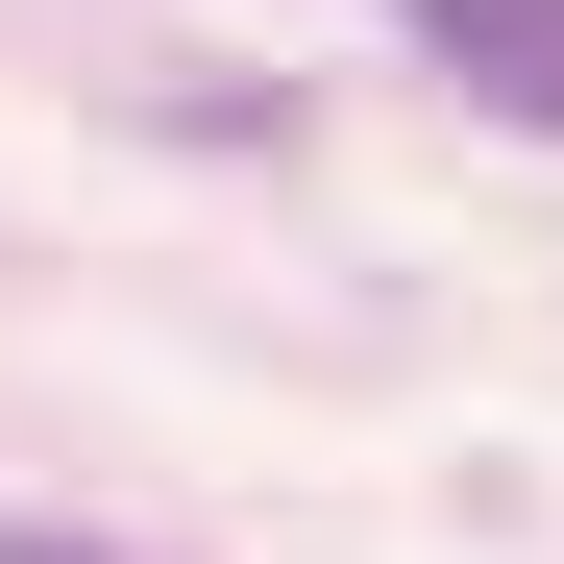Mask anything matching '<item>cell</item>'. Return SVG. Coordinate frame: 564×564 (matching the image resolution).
I'll list each match as a JSON object with an SVG mask.
<instances>
[{
    "label": "cell",
    "instance_id": "1",
    "mask_svg": "<svg viewBox=\"0 0 564 564\" xmlns=\"http://www.w3.org/2000/svg\"><path fill=\"white\" fill-rule=\"evenodd\" d=\"M393 25H417L491 123H540V148H564V0H393Z\"/></svg>",
    "mask_w": 564,
    "mask_h": 564
},
{
    "label": "cell",
    "instance_id": "2",
    "mask_svg": "<svg viewBox=\"0 0 564 564\" xmlns=\"http://www.w3.org/2000/svg\"><path fill=\"white\" fill-rule=\"evenodd\" d=\"M0 564H148V540H74V516H0Z\"/></svg>",
    "mask_w": 564,
    "mask_h": 564
}]
</instances>
